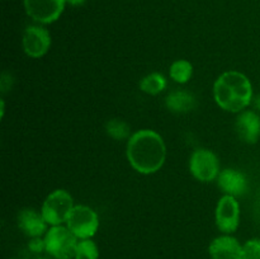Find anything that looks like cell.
Instances as JSON below:
<instances>
[{
  "mask_svg": "<svg viewBox=\"0 0 260 259\" xmlns=\"http://www.w3.org/2000/svg\"><path fill=\"white\" fill-rule=\"evenodd\" d=\"M213 96L223 111L240 113L253 102V85L240 71H226L213 84Z\"/></svg>",
  "mask_w": 260,
  "mask_h": 259,
  "instance_id": "7a4b0ae2",
  "label": "cell"
},
{
  "mask_svg": "<svg viewBox=\"0 0 260 259\" xmlns=\"http://www.w3.org/2000/svg\"><path fill=\"white\" fill-rule=\"evenodd\" d=\"M18 228L23 231V234L29 238H41L47 233V225L42 213L32 210V208H24L19 211L17 217Z\"/></svg>",
  "mask_w": 260,
  "mask_h": 259,
  "instance_id": "4fadbf2b",
  "label": "cell"
},
{
  "mask_svg": "<svg viewBox=\"0 0 260 259\" xmlns=\"http://www.w3.org/2000/svg\"><path fill=\"white\" fill-rule=\"evenodd\" d=\"M66 0H24L25 13L40 24L56 22L65 9Z\"/></svg>",
  "mask_w": 260,
  "mask_h": 259,
  "instance_id": "52a82bcc",
  "label": "cell"
},
{
  "mask_svg": "<svg viewBox=\"0 0 260 259\" xmlns=\"http://www.w3.org/2000/svg\"><path fill=\"white\" fill-rule=\"evenodd\" d=\"M106 131L109 137L117 140V141H121V140L129 139L131 137L129 136L128 124L118 118L109 119L106 124Z\"/></svg>",
  "mask_w": 260,
  "mask_h": 259,
  "instance_id": "e0dca14e",
  "label": "cell"
},
{
  "mask_svg": "<svg viewBox=\"0 0 260 259\" xmlns=\"http://www.w3.org/2000/svg\"><path fill=\"white\" fill-rule=\"evenodd\" d=\"M43 239L48 255L55 259H74L79 239L68 226H51Z\"/></svg>",
  "mask_w": 260,
  "mask_h": 259,
  "instance_id": "3957f363",
  "label": "cell"
},
{
  "mask_svg": "<svg viewBox=\"0 0 260 259\" xmlns=\"http://www.w3.org/2000/svg\"><path fill=\"white\" fill-rule=\"evenodd\" d=\"M244 259H260V239H250L244 244Z\"/></svg>",
  "mask_w": 260,
  "mask_h": 259,
  "instance_id": "d6986e66",
  "label": "cell"
},
{
  "mask_svg": "<svg viewBox=\"0 0 260 259\" xmlns=\"http://www.w3.org/2000/svg\"><path fill=\"white\" fill-rule=\"evenodd\" d=\"M169 75L175 83L185 84L192 79L193 65L187 60H177L172 63Z\"/></svg>",
  "mask_w": 260,
  "mask_h": 259,
  "instance_id": "2e32d148",
  "label": "cell"
},
{
  "mask_svg": "<svg viewBox=\"0 0 260 259\" xmlns=\"http://www.w3.org/2000/svg\"><path fill=\"white\" fill-rule=\"evenodd\" d=\"M236 134L241 141L255 144L260 139V114L256 111H243L235 122Z\"/></svg>",
  "mask_w": 260,
  "mask_h": 259,
  "instance_id": "8fae6325",
  "label": "cell"
},
{
  "mask_svg": "<svg viewBox=\"0 0 260 259\" xmlns=\"http://www.w3.org/2000/svg\"><path fill=\"white\" fill-rule=\"evenodd\" d=\"M189 170L197 180L210 183L220 174V160L211 150L197 149L190 155Z\"/></svg>",
  "mask_w": 260,
  "mask_h": 259,
  "instance_id": "8992f818",
  "label": "cell"
},
{
  "mask_svg": "<svg viewBox=\"0 0 260 259\" xmlns=\"http://www.w3.org/2000/svg\"><path fill=\"white\" fill-rule=\"evenodd\" d=\"M208 254L211 259H244V245L234 236L222 234L211 241Z\"/></svg>",
  "mask_w": 260,
  "mask_h": 259,
  "instance_id": "30bf717a",
  "label": "cell"
},
{
  "mask_svg": "<svg viewBox=\"0 0 260 259\" xmlns=\"http://www.w3.org/2000/svg\"><path fill=\"white\" fill-rule=\"evenodd\" d=\"M240 223V205L235 197L225 196L220 198L216 207V225L222 234L231 235Z\"/></svg>",
  "mask_w": 260,
  "mask_h": 259,
  "instance_id": "ba28073f",
  "label": "cell"
},
{
  "mask_svg": "<svg viewBox=\"0 0 260 259\" xmlns=\"http://www.w3.org/2000/svg\"><path fill=\"white\" fill-rule=\"evenodd\" d=\"M167 88V79L160 73H151L140 81V89L150 95H156Z\"/></svg>",
  "mask_w": 260,
  "mask_h": 259,
  "instance_id": "9a60e30c",
  "label": "cell"
},
{
  "mask_svg": "<svg viewBox=\"0 0 260 259\" xmlns=\"http://www.w3.org/2000/svg\"><path fill=\"white\" fill-rule=\"evenodd\" d=\"M126 155L131 167L141 174H154L164 165L167 146L157 132L140 130L127 141Z\"/></svg>",
  "mask_w": 260,
  "mask_h": 259,
  "instance_id": "6da1fadb",
  "label": "cell"
},
{
  "mask_svg": "<svg viewBox=\"0 0 260 259\" xmlns=\"http://www.w3.org/2000/svg\"><path fill=\"white\" fill-rule=\"evenodd\" d=\"M167 107L174 113H187L194 109L196 98L185 90H174L167 96Z\"/></svg>",
  "mask_w": 260,
  "mask_h": 259,
  "instance_id": "5bb4252c",
  "label": "cell"
},
{
  "mask_svg": "<svg viewBox=\"0 0 260 259\" xmlns=\"http://www.w3.org/2000/svg\"><path fill=\"white\" fill-rule=\"evenodd\" d=\"M28 248L30 251L38 254L46 251V245H45V239L43 238H30L29 243H28Z\"/></svg>",
  "mask_w": 260,
  "mask_h": 259,
  "instance_id": "ffe728a7",
  "label": "cell"
},
{
  "mask_svg": "<svg viewBox=\"0 0 260 259\" xmlns=\"http://www.w3.org/2000/svg\"><path fill=\"white\" fill-rule=\"evenodd\" d=\"M86 0H66V4H70L73 7H80V5L85 4Z\"/></svg>",
  "mask_w": 260,
  "mask_h": 259,
  "instance_id": "44dd1931",
  "label": "cell"
},
{
  "mask_svg": "<svg viewBox=\"0 0 260 259\" xmlns=\"http://www.w3.org/2000/svg\"><path fill=\"white\" fill-rule=\"evenodd\" d=\"M253 103H254V108L256 109V112H258V113H260V94L253 99Z\"/></svg>",
  "mask_w": 260,
  "mask_h": 259,
  "instance_id": "7402d4cb",
  "label": "cell"
},
{
  "mask_svg": "<svg viewBox=\"0 0 260 259\" xmlns=\"http://www.w3.org/2000/svg\"><path fill=\"white\" fill-rule=\"evenodd\" d=\"M10 259H15V258H10Z\"/></svg>",
  "mask_w": 260,
  "mask_h": 259,
  "instance_id": "603a6c76",
  "label": "cell"
},
{
  "mask_svg": "<svg viewBox=\"0 0 260 259\" xmlns=\"http://www.w3.org/2000/svg\"><path fill=\"white\" fill-rule=\"evenodd\" d=\"M74 259H99V249L91 239L79 240Z\"/></svg>",
  "mask_w": 260,
  "mask_h": 259,
  "instance_id": "ac0fdd59",
  "label": "cell"
},
{
  "mask_svg": "<svg viewBox=\"0 0 260 259\" xmlns=\"http://www.w3.org/2000/svg\"><path fill=\"white\" fill-rule=\"evenodd\" d=\"M23 50L32 58H40L48 52L51 46V35L45 27L38 24L28 25L23 32Z\"/></svg>",
  "mask_w": 260,
  "mask_h": 259,
  "instance_id": "9c48e42d",
  "label": "cell"
},
{
  "mask_svg": "<svg viewBox=\"0 0 260 259\" xmlns=\"http://www.w3.org/2000/svg\"><path fill=\"white\" fill-rule=\"evenodd\" d=\"M217 184L223 195L235 198L240 197L248 190V179L245 174L231 168L221 170L217 177Z\"/></svg>",
  "mask_w": 260,
  "mask_h": 259,
  "instance_id": "7c38bea8",
  "label": "cell"
},
{
  "mask_svg": "<svg viewBox=\"0 0 260 259\" xmlns=\"http://www.w3.org/2000/svg\"><path fill=\"white\" fill-rule=\"evenodd\" d=\"M74 207L73 196L65 189H56L43 201L41 213L50 226L63 225Z\"/></svg>",
  "mask_w": 260,
  "mask_h": 259,
  "instance_id": "277c9868",
  "label": "cell"
},
{
  "mask_svg": "<svg viewBox=\"0 0 260 259\" xmlns=\"http://www.w3.org/2000/svg\"><path fill=\"white\" fill-rule=\"evenodd\" d=\"M66 226L79 240L91 239L99 229V217L89 206L76 205L66 221Z\"/></svg>",
  "mask_w": 260,
  "mask_h": 259,
  "instance_id": "5b68a950",
  "label": "cell"
}]
</instances>
